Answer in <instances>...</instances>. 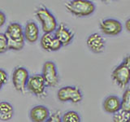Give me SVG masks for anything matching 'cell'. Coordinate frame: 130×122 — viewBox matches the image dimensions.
<instances>
[{
	"label": "cell",
	"instance_id": "24",
	"mask_svg": "<svg viewBox=\"0 0 130 122\" xmlns=\"http://www.w3.org/2000/svg\"><path fill=\"white\" fill-rule=\"evenodd\" d=\"M122 64H123L124 65H125V66L127 67L130 71V55L125 57L123 60V62H122Z\"/></svg>",
	"mask_w": 130,
	"mask_h": 122
},
{
	"label": "cell",
	"instance_id": "17",
	"mask_svg": "<svg viewBox=\"0 0 130 122\" xmlns=\"http://www.w3.org/2000/svg\"><path fill=\"white\" fill-rule=\"evenodd\" d=\"M130 120V112L120 109L113 114V122H128Z\"/></svg>",
	"mask_w": 130,
	"mask_h": 122
},
{
	"label": "cell",
	"instance_id": "18",
	"mask_svg": "<svg viewBox=\"0 0 130 122\" xmlns=\"http://www.w3.org/2000/svg\"><path fill=\"white\" fill-rule=\"evenodd\" d=\"M63 122H80V116L75 111H68L62 116Z\"/></svg>",
	"mask_w": 130,
	"mask_h": 122
},
{
	"label": "cell",
	"instance_id": "13",
	"mask_svg": "<svg viewBox=\"0 0 130 122\" xmlns=\"http://www.w3.org/2000/svg\"><path fill=\"white\" fill-rule=\"evenodd\" d=\"M50 116L49 109L43 105H37L29 112V118L32 122H46Z\"/></svg>",
	"mask_w": 130,
	"mask_h": 122
},
{
	"label": "cell",
	"instance_id": "12",
	"mask_svg": "<svg viewBox=\"0 0 130 122\" xmlns=\"http://www.w3.org/2000/svg\"><path fill=\"white\" fill-rule=\"evenodd\" d=\"M40 43L43 50L49 52L58 51L63 47L54 34H44L41 38Z\"/></svg>",
	"mask_w": 130,
	"mask_h": 122
},
{
	"label": "cell",
	"instance_id": "7",
	"mask_svg": "<svg viewBox=\"0 0 130 122\" xmlns=\"http://www.w3.org/2000/svg\"><path fill=\"white\" fill-rule=\"evenodd\" d=\"M28 71L24 67H16L12 72V83L15 89L19 92L25 91L28 81L29 79Z\"/></svg>",
	"mask_w": 130,
	"mask_h": 122
},
{
	"label": "cell",
	"instance_id": "1",
	"mask_svg": "<svg viewBox=\"0 0 130 122\" xmlns=\"http://www.w3.org/2000/svg\"><path fill=\"white\" fill-rule=\"evenodd\" d=\"M5 35L8 42V49L11 51H21L24 47V28L17 22L11 23L5 31Z\"/></svg>",
	"mask_w": 130,
	"mask_h": 122
},
{
	"label": "cell",
	"instance_id": "21",
	"mask_svg": "<svg viewBox=\"0 0 130 122\" xmlns=\"http://www.w3.org/2000/svg\"><path fill=\"white\" fill-rule=\"evenodd\" d=\"M46 122H63L62 116H60L59 112H55L54 113L51 114L50 117L48 118Z\"/></svg>",
	"mask_w": 130,
	"mask_h": 122
},
{
	"label": "cell",
	"instance_id": "9",
	"mask_svg": "<svg viewBox=\"0 0 130 122\" xmlns=\"http://www.w3.org/2000/svg\"><path fill=\"white\" fill-rule=\"evenodd\" d=\"M100 29L105 35L116 36L119 35L123 30V25L120 20L108 18L103 20L100 23Z\"/></svg>",
	"mask_w": 130,
	"mask_h": 122
},
{
	"label": "cell",
	"instance_id": "10",
	"mask_svg": "<svg viewBox=\"0 0 130 122\" xmlns=\"http://www.w3.org/2000/svg\"><path fill=\"white\" fill-rule=\"evenodd\" d=\"M55 38L58 39L63 47L70 45L74 39V33L64 23H60L54 33Z\"/></svg>",
	"mask_w": 130,
	"mask_h": 122
},
{
	"label": "cell",
	"instance_id": "22",
	"mask_svg": "<svg viewBox=\"0 0 130 122\" xmlns=\"http://www.w3.org/2000/svg\"><path fill=\"white\" fill-rule=\"evenodd\" d=\"M8 76L7 72L3 68H0V83L3 85H5L7 82Z\"/></svg>",
	"mask_w": 130,
	"mask_h": 122
},
{
	"label": "cell",
	"instance_id": "14",
	"mask_svg": "<svg viewBox=\"0 0 130 122\" xmlns=\"http://www.w3.org/2000/svg\"><path fill=\"white\" fill-rule=\"evenodd\" d=\"M24 39L29 43H35L39 38V28L34 21H28L24 28Z\"/></svg>",
	"mask_w": 130,
	"mask_h": 122
},
{
	"label": "cell",
	"instance_id": "4",
	"mask_svg": "<svg viewBox=\"0 0 130 122\" xmlns=\"http://www.w3.org/2000/svg\"><path fill=\"white\" fill-rule=\"evenodd\" d=\"M57 98L62 103L72 102L73 103H79L83 99V94L78 87L67 85L59 89L57 92Z\"/></svg>",
	"mask_w": 130,
	"mask_h": 122
},
{
	"label": "cell",
	"instance_id": "8",
	"mask_svg": "<svg viewBox=\"0 0 130 122\" xmlns=\"http://www.w3.org/2000/svg\"><path fill=\"white\" fill-rule=\"evenodd\" d=\"M111 77L118 86L124 88L130 82V71L125 65L121 63L113 70Z\"/></svg>",
	"mask_w": 130,
	"mask_h": 122
},
{
	"label": "cell",
	"instance_id": "19",
	"mask_svg": "<svg viewBox=\"0 0 130 122\" xmlns=\"http://www.w3.org/2000/svg\"><path fill=\"white\" fill-rule=\"evenodd\" d=\"M121 109L130 112V88L125 89L121 98Z\"/></svg>",
	"mask_w": 130,
	"mask_h": 122
},
{
	"label": "cell",
	"instance_id": "16",
	"mask_svg": "<svg viewBox=\"0 0 130 122\" xmlns=\"http://www.w3.org/2000/svg\"><path fill=\"white\" fill-rule=\"evenodd\" d=\"M14 116V108L7 101L0 102V120L9 121Z\"/></svg>",
	"mask_w": 130,
	"mask_h": 122
},
{
	"label": "cell",
	"instance_id": "6",
	"mask_svg": "<svg viewBox=\"0 0 130 122\" xmlns=\"http://www.w3.org/2000/svg\"><path fill=\"white\" fill-rule=\"evenodd\" d=\"M42 76L48 87H55L59 84V77L57 67L53 61H46L44 63Z\"/></svg>",
	"mask_w": 130,
	"mask_h": 122
},
{
	"label": "cell",
	"instance_id": "27",
	"mask_svg": "<svg viewBox=\"0 0 130 122\" xmlns=\"http://www.w3.org/2000/svg\"><path fill=\"white\" fill-rule=\"evenodd\" d=\"M128 122H130V120H128Z\"/></svg>",
	"mask_w": 130,
	"mask_h": 122
},
{
	"label": "cell",
	"instance_id": "5",
	"mask_svg": "<svg viewBox=\"0 0 130 122\" xmlns=\"http://www.w3.org/2000/svg\"><path fill=\"white\" fill-rule=\"evenodd\" d=\"M47 85L42 74H34L29 77L26 89L34 95L42 98L46 96V89Z\"/></svg>",
	"mask_w": 130,
	"mask_h": 122
},
{
	"label": "cell",
	"instance_id": "20",
	"mask_svg": "<svg viewBox=\"0 0 130 122\" xmlns=\"http://www.w3.org/2000/svg\"><path fill=\"white\" fill-rule=\"evenodd\" d=\"M8 42L5 34L0 33V54H3L8 51Z\"/></svg>",
	"mask_w": 130,
	"mask_h": 122
},
{
	"label": "cell",
	"instance_id": "23",
	"mask_svg": "<svg viewBox=\"0 0 130 122\" xmlns=\"http://www.w3.org/2000/svg\"><path fill=\"white\" fill-rule=\"evenodd\" d=\"M6 20H7V16L5 13L0 10V28L4 25V24L6 23Z\"/></svg>",
	"mask_w": 130,
	"mask_h": 122
},
{
	"label": "cell",
	"instance_id": "25",
	"mask_svg": "<svg viewBox=\"0 0 130 122\" xmlns=\"http://www.w3.org/2000/svg\"><path fill=\"white\" fill-rule=\"evenodd\" d=\"M125 28L128 32H130V18L128 19L125 22Z\"/></svg>",
	"mask_w": 130,
	"mask_h": 122
},
{
	"label": "cell",
	"instance_id": "15",
	"mask_svg": "<svg viewBox=\"0 0 130 122\" xmlns=\"http://www.w3.org/2000/svg\"><path fill=\"white\" fill-rule=\"evenodd\" d=\"M103 110L109 114H115L121 109V99L116 95H109L103 101Z\"/></svg>",
	"mask_w": 130,
	"mask_h": 122
},
{
	"label": "cell",
	"instance_id": "11",
	"mask_svg": "<svg viewBox=\"0 0 130 122\" xmlns=\"http://www.w3.org/2000/svg\"><path fill=\"white\" fill-rule=\"evenodd\" d=\"M86 45L88 48L93 53L101 54L105 50L106 42L104 38L98 33H94L89 35L86 39Z\"/></svg>",
	"mask_w": 130,
	"mask_h": 122
},
{
	"label": "cell",
	"instance_id": "26",
	"mask_svg": "<svg viewBox=\"0 0 130 122\" xmlns=\"http://www.w3.org/2000/svg\"><path fill=\"white\" fill-rule=\"evenodd\" d=\"M3 84H1V83H0V90H1V89H2V87H3Z\"/></svg>",
	"mask_w": 130,
	"mask_h": 122
},
{
	"label": "cell",
	"instance_id": "2",
	"mask_svg": "<svg viewBox=\"0 0 130 122\" xmlns=\"http://www.w3.org/2000/svg\"><path fill=\"white\" fill-rule=\"evenodd\" d=\"M68 12L77 17H85L92 15L95 11V5L89 0H73L65 4Z\"/></svg>",
	"mask_w": 130,
	"mask_h": 122
},
{
	"label": "cell",
	"instance_id": "3",
	"mask_svg": "<svg viewBox=\"0 0 130 122\" xmlns=\"http://www.w3.org/2000/svg\"><path fill=\"white\" fill-rule=\"evenodd\" d=\"M37 18L42 24V28L44 34H53L58 27L57 20L50 10L44 6L39 7L35 11Z\"/></svg>",
	"mask_w": 130,
	"mask_h": 122
}]
</instances>
